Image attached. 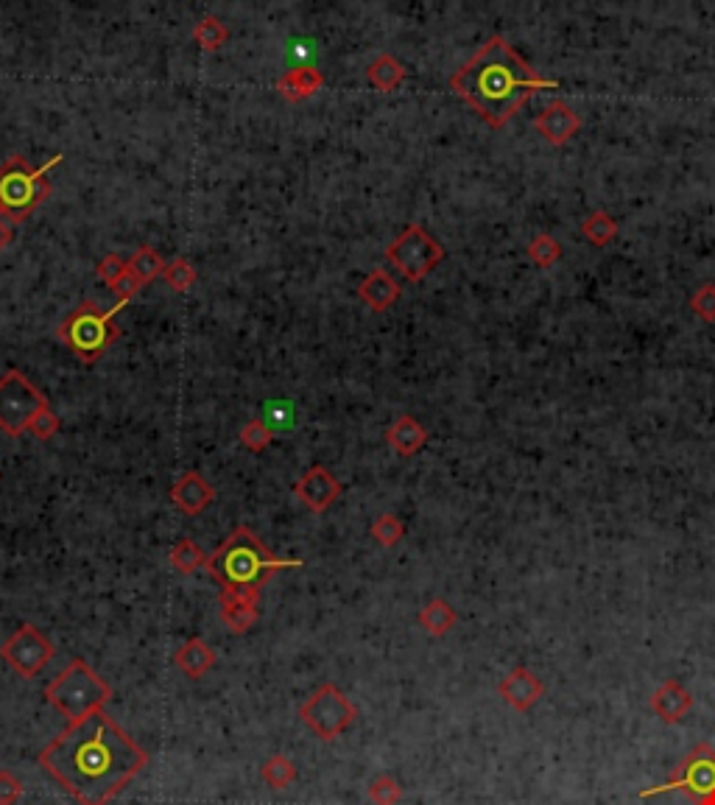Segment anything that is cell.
I'll list each match as a JSON object with an SVG mask.
<instances>
[{
    "label": "cell",
    "instance_id": "13",
    "mask_svg": "<svg viewBox=\"0 0 715 805\" xmlns=\"http://www.w3.org/2000/svg\"><path fill=\"white\" fill-rule=\"evenodd\" d=\"M534 126L545 135L548 143L562 146V143H567L570 137L579 132V118H576V112L570 110L565 101H551V104L537 115Z\"/></svg>",
    "mask_w": 715,
    "mask_h": 805
},
{
    "label": "cell",
    "instance_id": "17",
    "mask_svg": "<svg viewBox=\"0 0 715 805\" xmlns=\"http://www.w3.org/2000/svg\"><path fill=\"white\" fill-rule=\"evenodd\" d=\"M400 297V286L386 272H372L361 286V300L372 305L375 311H386Z\"/></svg>",
    "mask_w": 715,
    "mask_h": 805
},
{
    "label": "cell",
    "instance_id": "5",
    "mask_svg": "<svg viewBox=\"0 0 715 805\" xmlns=\"http://www.w3.org/2000/svg\"><path fill=\"white\" fill-rule=\"evenodd\" d=\"M126 302H118L115 308L101 311L98 305H81L79 311L65 319V325L59 328V336L65 339L73 353L79 355L81 361H95L98 355L107 350L109 344L118 339V325H115V314L121 311Z\"/></svg>",
    "mask_w": 715,
    "mask_h": 805
},
{
    "label": "cell",
    "instance_id": "6",
    "mask_svg": "<svg viewBox=\"0 0 715 805\" xmlns=\"http://www.w3.org/2000/svg\"><path fill=\"white\" fill-rule=\"evenodd\" d=\"M62 157H54L42 168H31L23 157H14L0 168V213L12 216V221L26 219L34 207L48 196V168L56 165Z\"/></svg>",
    "mask_w": 715,
    "mask_h": 805
},
{
    "label": "cell",
    "instance_id": "15",
    "mask_svg": "<svg viewBox=\"0 0 715 805\" xmlns=\"http://www.w3.org/2000/svg\"><path fill=\"white\" fill-rule=\"evenodd\" d=\"M171 498H174V504L179 506L182 512H188V515H199L204 506L216 498V492H213V487H210V484H207L199 473H185V476L179 478V481L174 484Z\"/></svg>",
    "mask_w": 715,
    "mask_h": 805
},
{
    "label": "cell",
    "instance_id": "7",
    "mask_svg": "<svg viewBox=\"0 0 715 805\" xmlns=\"http://www.w3.org/2000/svg\"><path fill=\"white\" fill-rule=\"evenodd\" d=\"M665 792H682L693 805H715V752L710 747H696L679 766L674 778L662 786L640 792L643 800Z\"/></svg>",
    "mask_w": 715,
    "mask_h": 805
},
{
    "label": "cell",
    "instance_id": "12",
    "mask_svg": "<svg viewBox=\"0 0 715 805\" xmlns=\"http://www.w3.org/2000/svg\"><path fill=\"white\" fill-rule=\"evenodd\" d=\"M338 492H341V484L324 467H311L297 484L299 501L311 506L313 512H324L327 506L336 501Z\"/></svg>",
    "mask_w": 715,
    "mask_h": 805
},
{
    "label": "cell",
    "instance_id": "26",
    "mask_svg": "<svg viewBox=\"0 0 715 805\" xmlns=\"http://www.w3.org/2000/svg\"><path fill=\"white\" fill-rule=\"evenodd\" d=\"M165 280H168V286L174 288V291H185V288L193 286V280H196V272H193V266H190L188 260H174V263H168L165 266Z\"/></svg>",
    "mask_w": 715,
    "mask_h": 805
},
{
    "label": "cell",
    "instance_id": "37",
    "mask_svg": "<svg viewBox=\"0 0 715 805\" xmlns=\"http://www.w3.org/2000/svg\"><path fill=\"white\" fill-rule=\"evenodd\" d=\"M123 272H126V263H123L118 255H107V258L98 263V277H101V280H107L109 286H112V283H115Z\"/></svg>",
    "mask_w": 715,
    "mask_h": 805
},
{
    "label": "cell",
    "instance_id": "27",
    "mask_svg": "<svg viewBox=\"0 0 715 805\" xmlns=\"http://www.w3.org/2000/svg\"><path fill=\"white\" fill-rule=\"evenodd\" d=\"M372 534H375V540H378L380 546H394V543L403 537V523L397 518H392V515H383V518L375 520Z\"/></svg>",
    "mask_w": 715,
    "mask_h": 805
},
{
    "label": "cell",
    "instance_id": "16",
    "mask_svg": "<svg viewBox=\"0 0 715 805\" xmlns=\"http://www.w3.org/2000/svg\"><path fill=\"white\" fill-rule=\"evenodd\" d=\"M174 663L188 680H202L204 674L216 666V652L202 638H190L174 655Z\"/></svg>",
    "mask_w": 715,
    "mask_h": 805
},
{
    "label": "cell",
    "instance_id": "1",
    "mask_svg": "<svg viewBox=\"0 0 715 805\" xmlns=\"http://www.w3.org/2000/svg\"><path fill=\"white\" fill-rule=\"evenodd\" d=\"M146 764V750L104 710L68 724L40 752L42 769L79 805H107Z\"/></svg>",
    "mask_w": 715,
    "mask_h": 805
},
{
    "label": "cell",
    "instance_id": "10",
    "mask_svg": "<svg viewBox=\"0 0 715 805\" xmlns=\"http://www.w3.org/2000/svg\"><path fill=\"white\" fill-rule=\"evenodd\" d=\"M386 258L392 260L394 266H397L408 280H422V277L431 272L433 266L442 260V246L436 244L425 230L408 227V230L389 246Z\"/></svg>",
    "mask_w": 715,
    "mask_h": 805
},
{
    "label": "cell",
    "instance_id": "34",
    "mask_svg": "<svg viewBox=\"0 0 715 805\" xmlns=\"http://www.w3.org/2000/svg\"><path fill=\"white\" fill-rule=\"evenodd\" d=\"M690 308L702 316V319H707V322H715V286L699 288L696 297L690 300Z\"/></svg>",
    "mask_w": 715,
    "mask_h": 805
},
{
    "label": "cell",
    "instance_id": "11",
    "mask_svg": "<svg viewBox=\"0 0 715 805\" xmlns=\"http://www.w3.org/2000/svg\"><path fill=\"white\" fill-rule=\"evenodd\" d=\"M0 657L6 666H12L20 677L31 680L34 674H40L45 669V663L54 657V646L51 641L42 635L40 629L23 624V627L14 632L9 641L0 646Z\"/></svg>",
    "mask_w": 715,
    "mask_h": 805
},
{
    "label": "cell",
    "instance_id": "8",
    "mask_svg": "<svg viewBox=\"0 0 715 805\" xmlns=\"http://www.w3.org/2000/svg\"><path fill=\"white\" fill-rule=\"evenodd\" d=\"M299 719L308 724L319 738L333 741V738L341 736L358 719V708L338 691L336 685L327 683L302 702Z\"/></svg>",
    "mask_w": 715,
    "mask_h": 805
},
{
    "label": "cell",
    "instance_id": "3",
    "mask_svg": "<svg viewBox=\"0 0 715 805\" xmlns=\"http://www.w3.org/2000/svg\"><path fill=\"white\" fill-rule=\"evenodd\" d=\"M302 560H280L257 540L246 526L235 529L227 543L218 548L213 557H207V571L216 579L224 593H246L260 596V587L274 571L299 568Z\"/></svg>",
    "mask_w": 715,
    "mask_h": 805
},
{
    "label": "cell",
    "instance_id": "4",
    "mask_svg": "<svg viewBox=\"0 0 715 805\" xmlns=\"http://www.w3.org/2000/svg\"><path fill=\"white\" fill-rule=\"evenodd\" d=\"M45 699L73 724L87 719L95 710H104L112 699V688L84 660H73L68 669L48 683Z\"/></svg>",
    "mask_w": 715,
    "mask_h": 805
},
{
    "label": "cell",
    "instance_id": "23",
    "mask_svg": "<svg viewBox=\"0 0 715 805\" xmlns=\"http://www.w3.org/2000/svg\"><path fill=\"white\" fill-rule=\"evenodd\" d=\"M171 562H174L176 571L193 574V571H199L202 565H207V557H204L202 548L196 546L193 540H179L174 546V551H171Z\"/></svg>",
    "mask_w": 715,
    "mask_h": 805
},
{
    "label": "cell",
    "instance_id": "22",
    "mask_svg": "<svg viewBox=\"0 0 715 805\" xmlns=\"http://www.w3.org/2000/svg\"><path fill=\"white\" fill-rule=\"evenodd\" d=\"M403 76V65L394 56H380L378 62L369 68V79H372V84H378L380 90H394L397 84L403 82Z\"/></svg>",
    "mask_w": 715,
    "mask_h": 805
},
{
    "label": "cell",
    "instance_id": "29",
    "mask_svg": "<svg viewBox=\"0 0 715 805\" xmlns=\"http://www.w3.org/2000/svg\"><path fill=\"white\" fill-rule=\"evenodd\" d=\"M196 40L204 48H218L221 42L227 40V28L221 26V20H216V17H207L202 26L196 28Z\"/></svg>",
    "mask_w": 715,
    "mask_h": 805
},
{
    "label": "cell",
    "instance_id": "18",
    "mask_svg": "<svg viewBox=\"0 0 715 805\" xmlns=\"http://www.w3.org/2000/svg\"><path fill=\"white\" fill-rule=\"evenodd\" d=\"M425 439H428V434H425V428H422L414 417H400V420L392 425V431H389V442H392V448L400 453V456L417 453L419 448L425 445Z\"/></svg>",
    "mask_w": 715,
    "mask_h": 805
},
{
    "label": "cell",
    "instance_id": "24",
    "mask_svg": "<svg viewBox=\"0 0 715 805\" xmlns=\"http://www.w3.org/2000/svg\"><path fill=\"white\" fill-rule=\"evenodd\" d=\"M419 621H422V627H428L431 632H436V635H442V632L450 629V624H453V613L447 610L445 601H431V604L422 610Z\"/></svg>",
    "mask_w": 715,
    "mask_h": 805
},
{
    "label": "cell",
    "instance_id": "31",
    "mask_svg": "<svg viewBox=\"0 0 715 805\" xmlns=\"http://www.w3.org/2000/svg\"><path fill=\"white\" fill-rule=\"evenodd\" d=\"M23 797V780L9 769H0V805H14Z\"/></svg>",
    "mask_w": 715,
    "mask_h": 805
},
{
    "label": "cell",
    "instance_id": "14",
    "mask_svg": "<svg viewBox=\"0 0 715 805\" xmlns=\"http://www.w3.org/2000/svg\"><path fill=\"white\" fill-rule=\"evenodd\" d=\"M257 599L246 593H221V621L232 635H246L257 621Z\"/></svg>",
    "mask_w": 715,
    "mask_h": 805
},
{
    "label": "cell",
    "instance_id": "19",
    "mask_svg": "<svg viewBox=\"0 0 715 805\" xmlns=\"http://www.w3.org/2000/svg\"><path fill=\"white\" fill-rule=\"evenodd\" d=\"M319 84H322V73H319V70L294 68L283 76L280 93H283L285 98H291V101H297V98L313 96V93L319 90Z\"/></svg>",
    "mask_w": 715,
    "mask_h": 805
},
{
    "label": "cell",
    "instance_id": "2",
    "mask_svg": "<svg viewBox=\"0 0 715 805\" xmlns=\"http://www.w3.org/2000/svg\"><path fill=\"white\" fill-rule=\"evenodd\" d=\"M450 87L473 107L489 126L500 129L514 118L528 98L556 87L528 68L503 37H492L484 48L450 79Z\"/></svg>",
    "mask_w": 715,
    "mask_h": 805
},
{
    "label": "cell",
    "instance_id": "36",
    "mask_svg": "<svg viewBox=\"0 0 715 805\" xmlns=\"http://www.w3.org/2000/svg\"><path fill=\"white\" fill-rule=\"evenodd\" d=\"M137 288H140V280H137L135 274L129 272V269H126V272H123L115 283H112V291L118 294V302L132 300V297L137 294Z\"/></svg>",
    "mask_w": 715,
    "mask_h": 805
},
{
    "label": "cell",
    "instance_id": "9",
    "mask_svg": "<svg viewBox=\"0 0 715 805\" xmlns=\"http://www.w3.org/2000/svg\"><path fill=\"white\" fill-rule=\"evenodd\" d=\"M45 397L20 375V372H6L0 378V431L9 437H20L37 414L45 409Z\"/></svg>",
    "mask_w": 715,
    "mask_h": 805
},
{
    "label": "cell",
    "instance_id": "35",
    "mask_svg": "<svg viewBox=\"0 0 715 805\" xmlns=\"http://www.w3.org/2000/svg\"><path fill=\"white\" fill-rule=\"evenodd\" d=\"M56 428H59V417H56L54 411L48 409V406H45V409H42L40 414H37V420L31 423V431H34V437H40V439H48L51 434H56Z\"/></svg>",
    "mask_w": 715,
    "mask_h": 805
},
{
    "label": "cell",
    "instance_id": "30",
    "mask_svg": "<svg viewBox=\"0 0 715 805\" xmlns=\"http://www.w3.org/2000/svg\"><path fill=\"white\" fill-rule=\"evenodd\" d=\"M369 797L378 805H394L403 797V792H400V786L392 778H378L369 786Z\"/></svg>",
    "mask_w": 715,
    "mask_h": 805
},
{
    "label": "cell",
    "instance_id": "32",
    "mask_svg": "<svg viewBox=\"0 0 715 805\" xmlns=\"http://www.w3.org/2000/svg\"><path fill=\"white\" fill-rule=\"evenodd\" d=\"M271 437H274V434H271L269 428L260 423V420H255V423L246 425V428H243V434H241L243 445H246L249 451H263V448H266V445L271 442Z\"/></svg>",
    "mask_w": 715,
    "mask_h": 805
},
{
    "label": "cell",
    "instance_id": "28",
    "mask_svg": "<svg viewBox=\"0 0 715 805\" xmlns=\"http://www.w3.org/2000/svg\"><path fill=\"white\" fill-rule=\"evenodd\" d=\"M584 235L593 241V244L604 246L615 235V221L609 219V216H604V213H595L593 219L584 224Z\"/></svg>",
    "mask_w": 715,
    "mask_h": 805
},
{
    "label": "cell",
    "instance_id": "21",
    "mask_svg": "<svg viewBox=\"0 0 715 805\" xmlns=\"http://www.w3.org/2000/svg\"><path fill=\"white\" fill-rule=\"evenodd\" d=\"M126 269L135 274L140 283H151L157 274L165 272V263L160 260V255L154 252V249H149V246H143V249H137L135 258L126 263Z\"/></svg>",
    "mask_w": 715,
    "mask_h": 805
},
{
    "label": "cell",
    "instance_id": "25",
    "mask_svg": "<svg viewBox=\"0 0 715 805\" xmlns=\"http://www.w3.org/2000/svg\"><path fill=\"white\" fill-rule=\"evenodd\" d=\"M291 420H294L291 403H288V400H271L269 406H266V417H263L260 423L266 425L271 434H274L277 428H291Z\"/></svg>",
    "mask_w": 715,
    "mask_h": 805
},
{
    "label": "cell",
    "instance_id": "38",
    "mask_svg": "<svg viewBox=\"0 0 715 805\" xmlns=\"http://www.w3.org/2000/svg\"><path fill=\"white\" fill-rule=\"evenodd\" d=\"M9 241H12V230H9V227H6V224L0 221V249L9 244Z\"/></svg>",
    "mask_w": 715,
    "mask_h": 805
},
{
    "label": "cell",
    "instance_id": "33",
    "mask_svg": "<svg viewBox=\"0 0 715 805\" xmlns=\"http://www.w3.org/2000/svg\"><path fill=\"white\" fill-rule=\"evenodd\" d=\"M531 258L537 260L540 266H551L559 258V244H556L551 235H540L534 244H531Z\"/></svg>",
    "mask_w": 715,
    "mask_h": 805
},
{
    "label": "cell",
    "instance_id": "20",
    "mask_svg": "<svg viewBox=\"0 0 715 805\" xmlns=\"http://www.w3.org/2000/svg\"><path fill=\"white\" fill-rule=\"evenodd\" d=\"M260 778L266 780L271 789H288L297 780V766L291 764L288 755H271L260 766Z\"/></svg>",
    "mask_w": 715,
    "mask_h": 805
}]
</instances>
